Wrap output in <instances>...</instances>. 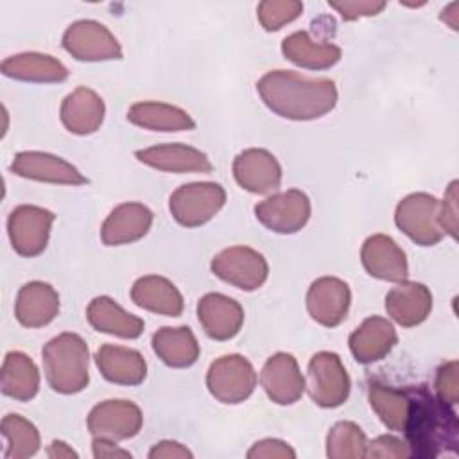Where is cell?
<instances>
[{"mask_svg":"<svg viewBox=\"0 0 459 459\" xmlns=\"http://www.w3.org/2000/svg\"><path fill=\"white\" fill-rule=\"evenodd\" d=\"M95 364L108 382L118 385H138L147 377L143 355L118 344H102L95 353Z\"/></svg>","mask_w":459,"mask_h":459,"instance_id":"cell-25","label":"cell"},{"mask_svg":"<svg viewBox=\"0 0 459 459\" xmlns=\"http://www.w3.org/2000/svg\"><path fill=\"white\" fill-rule=\"evenodd\" d=\"M457 373H459V364L457 360H450L445 362L436 375V382H434V389H436V398L450 407H454L457 403L459 398V380H457Z\"/></svg>","mask_w":459,"mask_h":459,"instance_id":"cell-37","label":"cell"},{"mask_svg":"<svg viewBox=\"0 0 459 459\" xmlns=\"http://www.w3.org/2000/svg\"><path fill=\"white\" fill-rule=\"evenodd\" d=\"M11 172L25 179L52 183V185L79 186L88 183V179L70 161L63 160L61 156L41 152V151L18 152L13 158Z\"/></svg>","mask_w":459,"mask_h":459,"instance_id":"cell-15","label":"cell"},{"mask_svg":"<svg viewBox=\"0 0 459 459\" xmlns=\"http://www.w3.org/2000/svg\"><path fill=\"white\" fill-rule=\"evenodd\" d=\"M206 387L221 403H242L256 387V371L253 364L238 353L222 355L210 364L206 373Z\"/></svg>","mask_w":459,"mask_h":459,"instance_id":"cell-5","label":"cell"},{"mask_svg":"<svg viewBox=\"0 0 459 459\" xmlns=\"http://www.w3.org/2000/svg\"><path fill=\"white\" fill-rule=\"evenodd\" d=\"M350 305L351 290L341 278L321 276L314 280L307 290V310L321 326H339L346 319Z\"/></svg>","mask_w":459,"mask_h":459,"instance_id":"cell-13","label":"cell"},{"mask_svg":"<svg viewBox=\"0 0 459 459\" xmlns=\"http://www.w3.org/2000/svg\"><path fill=\"white\" fill-rule=\"evenodd\" d=\"M43 369L48 385L59 394L81 393L90 382V350L86 341L72 332L50 339L43 350Z\"/></svg>","mask_w":459,"mask_h":459,"instance_id":"cell-3","label":"cell"},{"mask_svg":"<svg viewBox=\"0 0 459 459\" xmlns=\"http://www.w3.org/2000/svg\"><path fill=\"white\" fill-rule=\"evenodd\" d=\"M0 432L7 443L5 459H27L39 450L41 437L36 425L20 414L4 416Z\"/></svg>","mask_w":459,"mask_h":459,"instance_id":"cell-34","label":"cell"},{"mask_svg":"<svg viewBox=\"0 0 459 459\" xmlns=\"http://www.w3.org/2000/svg\"><path fill=\"white\" fill-rule=\"evenodd\" d=\"M131 299L136 307L169 317L181 316L185 301L178 287L158 274L138 278L131 287Z\"/></svg>","mask_w":459,"mask_h":459,"instance_id":"cell-26","label":"cell"},{"mask_svg":"<svg viewBox=\"0 0 459 459\" xmlns=\"http://www.w3.org/2000/svg\"><path fill=\"white\" fill-rule=\"evenodd\" d=\"M326 455L330 459H364L368 437L353 421H337L326 436Z\"/></svg>","mask_w":459,"mask_h":459,"instance_id":"cell-35","label":"cell"},{"mask_svg":"<svg viewBox=\"0 0 459 459\" xmlns=\"http://www.w3.org/2000/svg\"><path fill=\"white\" fill-rule=\"evenodd\" d=\"M303 13V4L298 0H265L256 7L260 25L269 30H280L283 25L292 23Z\"/></svg>","mask_w":459,"mask_h":459,"instance_id":"cell-36","label":"cell"},{"mask_svg":"<svg viewBox=\"0 0 459 459\" xmlns=\"http://www.w3.org/2000/svg\"><path fill=\"white\" fill-rule=\"evenodd\" d=\"M106 115V106L100 95L86 86L75 88L68 93L59 109V117L63 126L79 136L91 134L100 129Z\"/></svg>","mask_w":459,"mask_h":459,"instance_id":"cell-22","label":"cell"},{"mask_svg":"<svg viewBox=\"0 0 459 459\" xmlns=\"http://www.w3.org/2000/svg\"><path fill=\"white\" fill-rule=\"evenodd\" d=\"M115 443L117 441H111V439L93 437V443H91L93 457H97V459H118V457L131 459V454L127 450L117 446Z\"/></svg>","mask_w":459,"mask_h":459,"instance_id":"cell-43","label":"cell"},{"mask_svg":"<svg viewBox=\"0 0 459 459\" xmlns=\"http://www.w3.org/2000/svg\"><path fill=\"white\" fill-rule=\"evenodd\" d=\"M59 294L45 281L25 283L14 301V316L25 328H41L50 325L59 314Z\"/></svg>","mask_w":459,"mask_h":459,"instance_id":"cell-21","label":"cell"},{"mask_svg":"<svg viewBox=\"0 0 459 459\" xmlns=\"http://www.w3.org/2000/svg\"><path fill=\"white\" fill-rule=\"evenodd\" d=\"M210 267L217 278L246 292L260 289L269 276V265L264 255L247 246L222 249L213 256Z\"/></svg>","mask_w":459,"mask_h":459,"instance_id":"cell-8","label":"cell"},{"mask_svg":"<svg viewBox=\"0 0 459 459\" xmlns=\"http://www.w3.org/2000/svg\"><path fill=\"white\" fill-rule=\"evenodd\" d=\"M360 262L366 273L384 281H403L409 264L403 249L387 235L375 233L360 247Z\"/></svg>","mask_w":459,"mask_h":459,"instance_id":"cell-18","label":"cell"},{"mask_svg":"<svg viewBox=\"0 0 459 459\" xmlns=\"http://www.w3.org/2000/svg\"><path fill=\"white\" fill-rule=\"evenodd\" d=\"M56 215L36 204L16 206L7 219V233L13 249L25 258L41 255L48 244Z\"/></svg>","mask_w":459,"mask_h":459,"instance_id":"cell-9","label":"cell"},{"mask_svg":"<svg viewBox=\"0 0 459 459\" xmlns=\"http://www.w3.org/2000/svg\"><path fill=\"white\" fill-rule=\"evenodd\" d=\"M437 221L443 233H448L452 238L457 237V181L448 185L445 197L439 203Z\"/></svg>","mask_w":459,"mask_h":459,"instance_id":"cell-40","label":"cell"},{"mask_svg":"<svg viewBox=\"0 0 459 459\" xmlns=\"http://www.w3.org/2000/svg\"><path fill=\"white\" fill-rule=\"evenodd\" d=\"M398 342V333L391 321L380 316H371L353 330L348 339L350 351L360 364L382 360Z\"/></svg>","mask_w":459,"mask_h":459,"instance_id":"cell-23","label":"cell"},{"mask_svg":"<svg viewBox=\"0 0 459 459\" xmlns=\"http://www.w3.org/2000/svg\"><path fill=\"white\" fill-rule=\"evenodd\" d=\"M134 156L140 163L161 172L210 174L213 170L210 158L203 151L185 143H160L140 149L134 152Z\"/></svg>","mask_w":459,"mask_h":459,"instance_id":"cell-17","label":"cell"},{"mask_svg":"<svg viewBox=\"0 0 459 459\" xmlns=\"http://www.w3.org/2000/svg\"><path fill=\"white\" fill-rule=\"evenodd\" d=\"M151 459H192L194 454L178 441H160L149 450Z\"/></svg>","mask_w":459,"mask_h":459,"instance_id":"cell-42","label":"cell"},{"mask_svg":"<svg viewBox=\"0 0 459 459\" xmlns=\"http://www.w3.org/2000/svg\"><path fill=\"white\" fill-rule=\"evenodd\" d=\"M233 178L251 194H269L281 185V165L265 149H246L233 160Z\"/></svg>","mask_w":459,"mask_h":459,"instance_id":"cell-16","label":"cell"},{"mask_svg":"<svg viewBox=\"0 0 459 459\" xmlns=\"http://www.w3.org/2000/svg\"><path fill=\"white\" fill-rule=\"evenodd\" d=\"M437 213L439 201L432 194L414 192L396 204L394 222L418 246H436L445 237Z\"/></svg>","mask_w":459,"mask_h":459,"instance_id":"cell-7","label":"cell"},{"mask_svg":"<svg viewBox=\"0 0 459 459\" xmlns=\"http://www.w3.org/2000/svg\"><path fill=\"white\" fill-rule=\"evenodd\" d=\"M63 48L77 61L122 59V47L111 30L95 20H77L63 34Z\"/></svg>","mask_w":459,"mask_h":459,"instance_id":"cell-10","label":"cell"},{"mask_svg":"<svg viewBox=\"0 0 459 459\" xmlns=\"http://www.w3.org/2000/svg\"><path fill=\"white\" fill-rule=\"evenodd\" d=\"M310 212L308 195L298 188L273 194L255 206L258 222L269 231L281 235H292L303 230L310 219Z\"/></svg>","mask_w":459,"mask_h":459,"instance_id":"cell-11","label":"cell"},{"mask_svg":"<svg viewBox=\"0 0 459 459\" xmlns=\"http://www.w3.org/2000/svg\"><path fill=\"white\" fill-rule=\"evenodd\" d=\"M2 393L18 402L32 400L39 391V371L23 351H9L0 371Z\"/></svg>","mask_w":459,"mask_h":459,"instance_id":"cell-32","label":"cell"},{"mask_svg":"<svg viewBox=\"0 0 459 459\" xmlns=\"http://www.w3.org/2000/svg\"><path fill=\"white\" fill-rule=\"evenodd\" d=\"M226 203V190L219 183L197 181L176 188L169 197L174 221L185 228H197L212 221Z\"/></svg>","mask_w":459,"mask_h":459,"instance_id":"cell-4","label":"cell"},{"mask_svg":"<svg viewBox=\"0 0 459 459\" xmlns=\"http://www.w3.org/2000/svg\"><path fill=\"white\" fill-rule=\"evenodd\" d=\"M375 459H405L411 457L409 445L391 434H382L373 441H368V455Z\"/></svg>","mask_w":459,"mask_h":459,"instance_id":"cell-38","label":"cell"},{"mask_svg":"<svg viewBox=\"0 0 459 459\" xmlns=\"http://www.w3.org/2000/svg\"><path fill=\"white\" fill-rule=\"evenodd\" d=\"M409 407L403 434L411 455L430 457L439 454L441 445H455L457 418L450 405L439 402L425 385L409 387Z\"/></svg>","mask_w":459,"mask_h":459,"instance_id":"cell-2","label":"cell"},{"mask_svg":"<svg viewBox=\"0 0 459 459\" xmlns=\"http://www.w3.org/2000/svg\"><path fill=\"white\" fill-rule=\"evenodd\" d=\"M260 384L269 400L278 405L296 403L307 387L296 357L285 351H278L265 360L260 371Z\"/></svg>","mask_w":459,"mask_h":459,"instance_id":"cell-14","label":"cell"},{"mask_svg":"<svg viewBox=\"0 0 459 459\" xmlns=\"http://www.w3.org/2000/svg\"><path fill=\"white\" fill-rule=\"evenodd\" d=\"M385 310L403 328L421 325L432 310V294L423 283L398 281L385 296Z\"/></svg>","mask_w":459,"mask_h":459,"instance_id":"cell-24","label":"cell"},{"mask_svg":"<svg viewBox=\"0 0 459 459\" xmlns=\"http://www.w3.org/2000/svg\"><path fill=\"white\" fill-rule=\"evenodd\" d=\"M152 212L142 203H122L115 206L100 226L104 246H124L143 238L152 226Z\"/></svg>","mask_w":459,"mask_h":459,"instance_id":"cell-20","label":"cell"},{"mask_svg":"<svg viewBox=\"0 0 459 459\" xmlns=\"http://www.w3.org/2000/svg\"><path fill=\"white\" fill-rule=\"evenodd\" d=\"M152 350L169 368H190L197 362L201 348L188 326H163L152 335Z\"/></svg>","mask_w":459,"mask_h":459,"instance_id":"cell-31","label":"cell"},{"mask_svg":"<svg viewBox=\"0 0 459 459\" xmlns=\"http://www.w3.org/2000/svg\"><path fill=\"white\" fill-rule=\"evenodd\" d=\"M246 455L249 459H294L296 452L289 443H285L281 439L267 437V439L256 441L247 450Z\"/></svg>","mask_w":459,"mask_h":459,"instance_id":"cell-41","label":"cell"},{"mask_svg":"<svg viewBox=\"0 0 459 459\" xmlns=\"http://www.w3.org/2000/svg\"><path fill=\"white\" fill-rule=\"evenodd\" d=\"M281 54L301 68L326 70L341 61L342 50L333 43L314 41L307 30H298L281 41Z\"/></svg>","mask_w":459,"mask_h":459,"instance_id":"cell-29","label":"cell"},{"mask_svg":"<svg viewBox=\"0 0 459 459\" xmlns=\"http://www.w3.org/2000/svg\"><path fill=\"white\" fill-rule=\"evenodd\" d=\"M86 319L93 330L122 339H138L145 323L142 317L124 310L109 296H97L86 308Z\"/></svg>","mask_w":459,"mask_h":459,"instance_id":"cell-27","label":"cell"},{"mask_svg":"<svg viewBox=\"0 0 459 459\" xmlns=\"http://www.w3.org/2000/svg\"><path fill=\"white\" fill-rule=\"evenodd\" d=\"M0 70L5 77L39 84L63 82L68 77V70L59 59L41 52H22L9 56L2 61Z\"/></svg>","mask_w":459,"mask_h":459,"instance_id":"cell-28","label":"cell"},{"mask_svg":"<svg viewBox=\"0 0 459 459\" xmlns=\"http://www.w3.org/2000/svg\"><path fill=\"white\" fill-rule=\"evenodd\" d=\"M307 391L310 400L325 409L341 407L351 389L350 377L341 357L333 351H317L308 360Z\"/></svg>","mask_w":459,"mask_h":459,"instance_id":"cell-6","label":"cell"},{"mask_svg":"<svg viewBox=\"0 0 459 459\" xmlns=\"http://www.w3.org/2000/svg\"><path fill=\"white\" fill-rule=\"evenodd\" d=\"M368 398L371 409L382 420V423L396 432L403 430L407 407H409V394L407 389H396L385 384H371L368 389Z\"/></svg>","mask_w":459,"mask_h":459,"instance_id":"cell-33","label":"cell"},{"mask_svg":"<svg viewBox=\"0 0 459 459\" xmlns=\"http://www.w3.org/2000/svg\"><path fill=\"white\" fill-rule=\"evenodd\" d=\"M332 9H335L342 20L353 22L364 16H375L378 14L384 7L385 2H377V0H346V2H328Z\"/></svg>","mask_w":459,"mask_h":459,"instance_id":"cell-39","label":"cell"},{"mask_svg":"<svg viewBox=\"0 0 459 459\" xmlns=\"http://www.w3.org/2000/svg\"><path fill=\"white\" fill-rule=\"evenodd\" d=\"M127 120L147 131L161 133L192 131L195 127V122L185 109L156 100H143L133 104L127 111Z\"/></svg>","mask_w":459,"mask_h":459,"instance_id":"cell-30","label":"cell"},{"mask_svg":"<svg viewBox=\"0 0 459 459\" xmlns=\"http://www.w3.org/2000/svg\"><path fill=\"white\" fill-rule=\"evenodd\" d=\"M197 319L210 339L230 341L244 325V308L221 292H208L197 301Z\"/></svg>","mask_w":459,"mask_h":459,"instance_id":"cell-19","label":"cell"},{"mask_svg":"<svg viewBox=\"0 0 459 459\" xmlns=\"http://www.w3.org/2000/svg\"><path fill=\"white\" fill-rule=\"evenodd\" d=\"M86 425L93 437L124 441L140 432L143 414L129 400H104L90 411Z\"/></svg>","mask_w":459,"mask_h":459,"instance_id":"cell-12","label":"cell"},{"mask_svg":"<svg viewBox=\"0 0 459 459\" xmlns=\"http://www.w3.org/2000/svg\"><path fill=\"white\" fill-rule=\"evenodd\" d=\"M262 102L287 120H316L337 104V88L332 79L307 77L292 70H271L256 82Z\"/></svg>","mask_w":459,"mask_h":459,"instance_id":"cell-1","label":"cell"},{"mask_svg":"<svg viewBox=\"0 0 459 459\" xmlns=\"http://www.w3.org/2000/svg\"><path fill=\"white\" fill-rule=\"evenodd\" d=\"M47 455L50 457V459H77L79 457V454L72 448V446H68L65 441H52V445L48 446V450H47Z\"/></svg>","mask_w":459,"mask_h":459,"instance_id":"cell-44","label":"cell"}]
</instances>
